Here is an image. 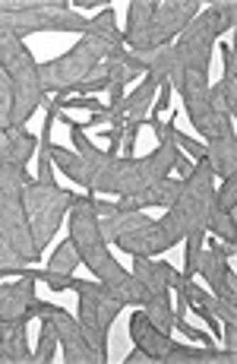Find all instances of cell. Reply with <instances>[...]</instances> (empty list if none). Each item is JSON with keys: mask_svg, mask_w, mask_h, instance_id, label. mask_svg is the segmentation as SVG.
Here are the masks:
<instances>
[{"mask_svg": "<svg viewBox=\"0 0 237 364\" xmlns=\"http://www.w3.org/2000/svg\"><path fill=\"white\" fill-rule=\"evenodd\" d=\"M70 241L79 254V263H86L89 272L101 285H114L127 276V269L111 257L108 241L101 237L99 215L92 209V193H73V203H70Z\"/></svg>", "mask_w": 237, "mask_h": 364, "instance_id": "1", "label": "cell"}, {"mask_svg": "<svg viewBox=\"0 0 237 364\" xmlns=\"http://www.w3.org/2000/svg\"><path fill=\"white\" fill-rule=\"evenodd\" d=\"M26 178H29L26 165L0 159V235L10 241V247L19 257H26V263H35L41 260V254L32 241L29 215H26V200H23Z\"/></svg>", "mask_w": 237, "mask_h": 364, "instance_id": "2", "label": "cell"}, {"mask_svg": "<svg viewBox=\"0 0 237 364\" xmlns=\"http://www.w3.org/2000/svg\"><path fill=\"white\" fill-rule=\"evenodd\" d=\"M86 16L73 10L67 0H0V26L26 38L32 32H86Z\"/></svg>", "mask_w": 237, "mask_h": 364, "instance_id": "3", "label": "cell"}, {"mask_svg": "<svg viewBox=\"0 0 237 364\" xmlns=\"http://www.w3.org/2000/svg\"><path fill=\"white\" fill-rule=\"evenodd\" d=\"M121 48H108L101 41L82 35L67 54H60L57 60H48V64H38V80L45 95H60L64 89L76 86V82H86L89 76H95L101 70V64Z\"/></svg>", "mask_w": 237, "mask_h": 364, "instance_id": "4", "label": "cell"}, {"mask_svg": "<svg viewBox=\"0 0 237 364\" xmlns=\"http://www.w3.org/2000/svg\"><path fill=\"white\" fill-rule=\"evenodd\" d=\"M70 289L79 295V307H76V320L79 330L86 336V342L108 361V333L111 323L117 320V314L123 311V304L114 298L111 285L89 282V279H70Z\"/></svg>", "mask_w": 237, "mask_h": 364, "instance_id": "5", "label": "cell"}, {"mask_svg": "<svg viewBox=\"0 0 237 364\" xmlns=\"http://www.w3.org/2000/svg\"><path fill=\"white\" fill-rule=\"evenodd\" d=\"M76 191H64L57 184H41L38 178H26L23 187V200H26V215H29V228H32V241L38 247V254L51 244V237L57 235L60 222L70 213Z\"/></svg>", "mask_w": 237, "mask_h": 364, "instance_id": "6", "label": "cell"}, {"mask_svg": "<svg viewBox=\"0 0 237 364\" xmlns=\"http://www.w3.org/2000/svg\"><path fill=\"white\" fill-rule=\"evenodd\" d=\"M221 35V26H219V16L215 10L209 6L203 10L184 32L177 35V41L171 45V54H174V70H171V86L180 80L184 73H199V76H209V58H212V48Z\"/></svg>", "mask_w": 237, "mask_h": 364, "instance_id": "7", "label": "cell"}, {"mask_svg": "<svg viewBox=\"0 0 237 364\" xmlns=\"http://www.w3.org/2000/svg\"><path fill=\"white\" fill-rule=\"evenodd\" d=\"M199 6H203L199 0H171V4H158L155 13H152V19L136 35H130V38L123 41V48H127L130 54H149L162 45H171V41L199 16Z\"/></svg>", "mask_w": 237, "mask_h": 364, "instance_id": "8", "label": "cell"}, {"mask_svg": "<svg viewBox=\"0 0 237 364\" xmlns=\"http://www.w3.org/2000/svg\"><path fill=\"white\" fill-rule=\"evenodd\" d=\"M114 244L130 257H158L174 247V237L168 235V228L162 225V219H149V215H145L133 228L117 235Z\"/></svg>", "mask_w": 237, "mask_h": 364, "instance_id": "9", "label": "cell"}, {"mask_svg": "<svg viewBox=\"0 0 237 364\" xmlns=\"http://www.w3.org/2000/svg\"><path fill=\"white\" fill-rule=\"evenodd\" d=\"M231 254H234L231 247L212 241L206 254H199V260H197V272L206 279V285H212V295L221 301H237V276H234L231 263H228Z\"/></svg>", "mask_w": 237, "mask_h": 364, "instance_id": "10", "label": "cell"}, {"mask_svg": "<svg viewBox=\"0 0 237 364\" xmlns=\"http://www.w3.org/2000/svg\"><path fill=\"white\" fill-rule=\"evenodd\" d=\"M45 317L51 320L54 333H57V346L64 348V358L70 364H104L101 355L86 342V336L79 330V320H76L73 314H67L64 307H54Z\"/></svg>", "mask_w": 237, "mask_h": 364, "instance_id": "11", "label": "cell"}, {"mask_svg": "<svg viewBox=\"0 0 237 364\" xmlns=\"http://www.w3.org/2000/svg\"><path fill=\"white\" fill-rule=\"evenodd\" d=\"M168 266L162 260H152V257H133V269L130 276L139 282L143 289V307H174L171 301V289H168Z\"/></svg>", "mask_w": 237, "mask_h": 364, "instance_id": "12", "label": "cell"}, {"mask_svg": "<svg viewBox=\"0 0 237 364\" xmlns=\"http://www.w3.org/2000/svg\"><path fill=\"white\" fill-rule=\"evenodd\" d=\"M130 339H133V348H139L149 361H155V364H168L171 361V348H174L171 333L158 330L143 307L130 314Z\"/></svg>", "mask_w": 237, "mask_h": 364, "instance_id": "13", "label": "cell"}, {"mask_svg": "<svg viewBox=\"0 0 237 364\" xmlns=\"http://www.w3.org/2000/svg\"><path fill=\"white\" fill-rule=\"evenodd\" d=\"M206 162L219 181L237 178V136H212L206 139Z\"/></svg>", "mask_w": 237, "mask_h": 364, "instance_id": "14", "label": "cell"}, {"mask_svg": "<svg viewBox=\"0 0 237 364\" xmlns=\"http://www.w3.org/2000/svg\"><path fill=\"white\" fill-rule=\"evenodd\" d=\"M26 326H29V320H4L0 323V348L10 364H35L32 348L26 342Z\"/></svg>", "mask_w": 237, "mask_h": 364, "instance_id": "15", "label": "cell"}, {"mask_svg": "<svg viewBox=\"0 0 237 364\" xmlns=\"http://www.w3.org/2000/svg\"><path fill=\"white\" fill-rule=\"evenodd\" d=\"M38 146L54 159V162H57V168L67 174L70 181H73V184L86 187V193H89V181H92V165H89V159H86V156H79V152H70V149H64V146H54L51 139H48V143H38Z\"/></svg>", "mask_w": 237, "mask_h": 364, "instance_id": "16", "label": "cell"}, {"mask_svg": "<svg viewBox=\"0 0 237 364\" xmlns=\"http://www.w3.org/2000/svg\"><path fill=\"white\" fill-rule=\"evenodd\" d=\"M82 35L101 41V45H108V48H123V32L117 29V16L111 6H104L101 13H95V16L86 23V32Z\"/></svg>", "mask_w": 237, "mask_h": 364, "instance_id": "17", "label": "cell"}, {"mask_svg": "<svg viewBox=\"0 0 237 364\" xmlns=\"http://www.w3.org/2000/svg\"><path fill=\"white\" fill-rule=\"evenodd\" d=\"M209 99H212L215 111H221L225 117L237 114V76H225L221 82H215V86H209Z\"/></svg>", "mask_w": 237, "mask_h": 364, "instance_id": "18", "label": "cell"}, {"mask_svg": "<svg viewBox=\"0 0 237 364\" xmlns=\"http://www.w3.org/2000/svg\"><path fill=\"white\" fill-rule=\"evenodd\" d=\"M206 232L215 235L219 241H225L228 247H237V225H234V213H225V209H209V219H206Z\"/></svg>", "mask_w": 237, "mask_h": 364, "instance_id": "19", "label": "cell"}, {"mask_svg": "<svg viewBox=\"0 0 237 364\" xmlns=\"http://www.w3.org/2000/svg\"><path fill=\"white\" fill-rule=\"evenodd\" d=\"M38 320H41V333H38V346H35L32 358H35V364H51L54 352H57V333H54L48 317H38Z\"/></svg>", "mask_w": 237, "mask_h": 364, "instance_id": "20", "label": "cell"}, {"mask_svg": "<svg viewBox=\"0 0 237 364\" xmlns=\"http://www.w3.org/2000/svg\"><path fill=\"white\" fill-rule=\"evenodd\" d=\"M206 235H209L206 228H193V232L184 237V241H187V254H184V269H180V276H184V279L197 276V260H199V254H203Z\"/></svg>", "mask_w": 237, "mask_h": 364, "instance_id": "21", "label": "cell"}, {"mask_svg": "<svg viewBox=\"0 0 237 364\" xmlns=\"http://www.w3.org/2000/svg\"><path fill=\"white\" fill-rule=\"evenodd\" d=\"M76 263H79V254H76L73 241H64L57 250H54L51 260H48V269L60 272V276H76Z\"/></svg>", "mask_w": 237, "mask_h": 364, "instance_id": "22", "label": "cell"}, {"mask_svg": "<svg viewBox=\"0 0 237 364\" xmlns=\"http://www.w3.org/2000/svg\"><path fill=\"white\" fill-rule=\"evenodd\" d=\"M158 4H152V0H133L127 10V32H123V41L130 38V35H136L139 29H143L145 23L152 19V13H155Z\"/></svg>", "mask_w": 237, "mask_h": 364, "instance_id": "23", "label": "cell"}, {"mask_svg": "<svg viewBox=\"0 0 237 364\" xmlns=\"http://www.w3.org/2000/svg\"><path fill=\"white\" fill-rule=\"evenodd\" d=\"M23 266H32V263H26V257H19L16 250L10 247V241L0 235V279H4V276H16L19 279Z\"/></svg>", "mask_w": 237, "mask_h": 364, "instance_id": "24", "label": "cell"}, {"mask_svg": "<svg viewBox=\"0 0 237 364\" xmlns=\"http://www.w3.org/2000/svg\"><path fill=\"white\" fill-rule=\"evenodd\" d=\"M215 209H225V213H234L237 206V178H228L215 187V200H212Z\"/></svg>", "mask_w": 237, "mask_h": 364, "instance_id": "25", "label": "cell"}, {"mask_svg": "<svg viewBox=\"0 0 237 364\" xmlns=\"http://www.w3.org/2000/svg\"><path fill=\"white\" fill-rule=\"evenodd\" d=\"M215 10V16H219V26H221V32H228V29H234V19H237V4L234 0H219V4H209Z\"/></svg>", "mask_w": 237, "mask_h": 364, "instance_id": "26", "label": "cell"}, {"mask_svg": "<svg viewBox=\"0 0 237 364\" xmlns=\"http://www.w3.org/2000/svg\"><path fill=\"white\" fill-rule=\"evenodd\" d=\"M174 143L180 146V149H187L193 159H206V143H199V139H190L187 133H180V130H174Z\"/></svg>", "mask_w": 237, "mask_h": 364, "instance_id": "27", "label": "cell"}, {"mask_svg": "<svg viewBox=\"0 0 237 364\" xmlns=\"http://www.w3.org/2000/svg\"><path fill=\"white\" fill-rule=\"evenodd\" d=\"M38 181L41 184H57L54 181V168H51V156H48L45 149L38 152Z\"/></svg>", "mask_w": 237, "mask_h": 364, "instance_id": "28", "label": "cell"}, {"mask_svg": "<svg viewBox=\"0 0 237 364\" xmlns=\"http://www.w3.org/2000/svg\"><path fill=\"white\" fill-rule=\"evenodd\" d=\"M219 51H221V64H225V76H237V54H234V48L228 45V41H221Z\"/></svg>", "mask_w": 237, "mask_h": 364, "instance_id": "29", "label": "cell"}, {"mask_svg": "<svg viewBox=\"0 0 237 364\" xmlns=\"http://www.w3.org/2000/svg\"><path fill=\"white\" fill-rule=\"evenodd\" d=\"M225 348L237 352V323H225Z\"/></svg>", "mask_w": 237, "mask_h": 364, "instance_id": "30", "label": "cell"}, {"mask_svg": "<svg viewBox=\"0 0 237 364\" xmlns=\"http://www.w3.org/2000/svg\"><path fill=\"white\" fill-rule=\"evenodd\" d=\"M70 6H86V10H92V6H111V4H101V0H76V4Z\"/></svg>", "mask_w": 237, "mask_h": 364, "instance_id": "31", "label": "cell"}, {"mask_svg": "<svg viewBox=\"0 0 237 364\" xmlns=\"http://www.w3.org/2000/svg\"><path fill=\"white\" fill-rule=\"evenodd\" d=\"M0 364H10V361H6V355H4V348H0Z\"/></svg>", "mask_w": 237, "mask_h": 364, "instance_id": "32", "label": "cell"}]
</instances>
